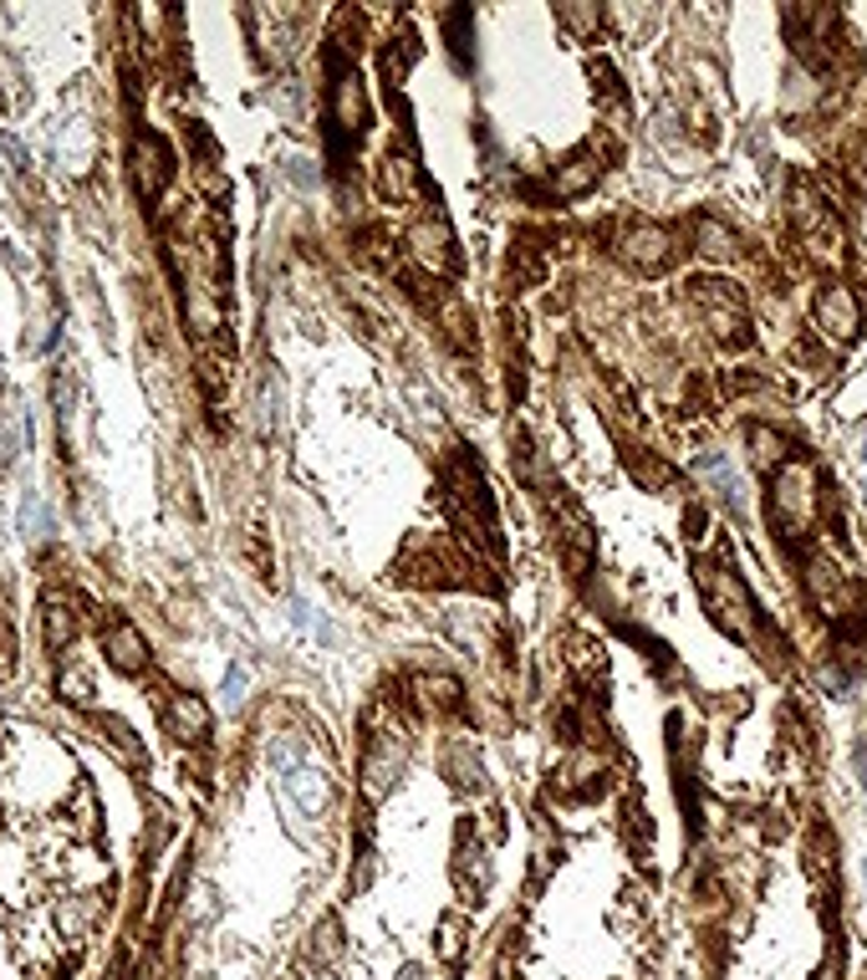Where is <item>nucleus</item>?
Returning a JSON list of instances; mask_svg holds the SVG:
<instances>
[{"label":"nucleus","mask_w":867,"mask_h":980,"mask_svg":"<svg viewBox=\"0 0 867 980\" xmlns=\"http://www.w3.org/2000/svg\"><path fill=\"white\" fill-rule=\"evenodd\" d=\"M694 307L720 342H745V297L730 282H694Z\"/></svg>","instance_id":"obj_2"},{"label":"nucleus","mask_w":867,"mask_h":980,"mask_svg":"<svg viewBox=\"0 0 867 980\" xmlns=\"http://www.w3.org/2000/svg\"><path fill=\"white\" fill-rule=\"evenodd\" d=\"M409 246H413V255H419L429 271H449V266H455V236H449V225H444L440 215H419L413 230H409Z\"/></svg>","instance_id":"obj_6"},{"label":"nucleus","mask_w":867,"mask_h":980,"mask_svg":"<svg viewBox=\"0 0 867 980\" xmlns=\"http://www.w3.org/2000/svg\"><path fill=\"white\" fill-rule=\"evenodd\" d=\"M618 255L638 276H653V271H663L674 261V236L663 225H628L618 236Z\"/></svg>","instance_id":"obj_3"},{"label":"nucleus","mask_w":867,"mask_h":980,"mask_svg":"<svg viewBox=\"0 0 867 980\" xmlns=\"http://www.w3.org/2000/svg\"><path fill=\"white\" fill-rule=\"evenodd\" d=\"M745 445H750V460L761 465V470H776V465L786 460V440H780L776 430H765V424H755V430L745 434Z\"/></svg>","instance_id":"obj_18"},{"label":"nucleus","mask_w":867,"mask_h":980,"mask_svg":"<svg viewBox=\"0 0 867 980\" xmlns=\"http://www.w3.org/2000/svg\"><path fill=\"white\" fill-rule=\"evenodd\" d=\"M597 179H603V159H597V153H572V159L557 169V179H551V184H557V194H567V200H572V194H587Z\"/></svg>","instance_id":"obj_16"},{"label":"nucleus","mask_w":867,"mask_h":980,"mask_svg":"<svg viewBox=\"0 0 867 980\" xmlns=\"http://www.w3.org/2000/svg\"><path fill=\"white\" fill-rule=\"evenodd\" d=\"M694 251L705 255V261H735L740 255V246H735V230H730V225L725 220H715V215H699V220H694Z\"/></svg>","instance_id":"obj_14"},{"label":"nucleus","mask_w":867,"mask_h":980,"mask_svg":"<svg viewBox=\"0 0 867 980\" xmlns=\"http://www.w3.org/2000/svg\"><path fill=\"white\" fill-rule=\"evenodd\" d=\"M817 327H822V338H832V342L857 338V327H863V301H857V292L847 282H832L822 297H817Z\"/></svg>","instance_id":"obj_4"},{"label":"nucleus","mask_w":867,"mask_h":980,"mask_svg":"<svg viewBox=\"0 0 867 980\" xmlns=\"http://www.w3.org/2000/svg\"><path fill=\"white\" fill-rule=\"evenodd\" d=\"M332 123L357 134V128H368V92H363V77L347 67V72L332 82Z\"/></svg>","instance_id":"obj_9"},{"label":"nucleus","mask_w":867,"mask_h":980,"mask_svg":"<svg viewBox=\"0 0 867 980\" xmlns=\"http://www.w3.org/2000/svg\"><path fill=\"white\" fill-rule=\"evenodd\" d=\"M807 588H811V597H817V603L832 613V618H842V613L853 608V582L842 578V567L832 562V557H811Z\"/></svg>","instance_id":"obj_7"},{"label":"nucleus","mask_w":867,"mask_h":980,"mask_svg":"<svg viewBox=\"0 0 867 980\" xmlns=\"http://www.w3.org/2000/svg\"><path fill=\"white\" fill-rule=\"evenodd\" d=\"M133 179H138V194L153 200V194L169 184V153H163L159 138H138L133 144Z\"/></svg>","instance_id":"obj_13"},{"label":"nucleus","mask_w":867,"mask_h":980,"mask_svg":"<svg viewBox=\"0 0 867 980\" xmlns=\"http://www.w3.org/2000/svg\"><path fill=\"white\" fill-rule=\"evenodd\" d=\"M286 791L296 797V807L301 812H327V802H332V782H327L322 772H311V766H292L286 772Z\"/></svg>","instance_id":"obj_15"},{"label":"nucleus","mask_w":867,"mask_h":980,"mask_svg":"<svg viewBox=\"0 0 867 980\" xmlns=\"http://www.w3.org/2000/svg\"><path fill=\"white\" fill-rule=\"evenodd\" d=\"M557 21H561L567 31H577V36H587V31L603 26V11H597V5H561Z\"/></svg>","instance_id":"obj_21"},{"label":"nucleus","mask_w":867,"mask_h":980,"mask_svg":"<svg viewBox=\"0 0 867 980\" xmlns=\"http://www.w3.org/2000/svg\"><path fill=\"white\" fill-rule=\"evenodd\" d=\"M628 470H632V480H643L648 490H669V486H674V470H669L663 460H653L648 449H632V455H628Z\"/></svg>","instance_id":"obj_19"},{"label":"nucleus","mask_w":867,"mask_h":980,"mask_svg":"<svg viewBox=\"0 0 867 980\" xmlns=\"http://www.w3.org/2000/svg\"><path fill=\"white\" fill-rule=\"evenodd\" d=\"M103 649H107V664L123 669V674H138L148 664V639L133 624H123V618L103 628Z\"/></svg>","instance_id":"obj_10"},{"label":"nucleus","mask_w":867,"mask_h":980,"mask_svg":"<svg viewBox=\"0 0 867 980\" xmlns=\"http://www.w3.org/2000/svg\"><path fill=\"white\" fill-rule=\"evenodd\" d=\"M699 593H705V608L709 618L730 634V639H750V628H755V603H750L745 582L720 562H699Z\"/></svg>","instance_id":"obj_1"},{"label":"nucleus","mask_w":867,"mask_h":980,"mask_svg":"<svg viewBox=\"0 0 867 980\" xmlns=\"http://www.w3.org/2000/svg\"><path fill=\"white\" fill-rule=\"evenodd\" d=\"M817 480H811L807 465H786L776 480V490H771V501H776V516L780 521H791V526H801V521H811V511H817Z\"/></svg>","instance_id":"obj_5"},{"label":"nucleus","mask_w":867,"mask_h":980,"mask_svg":"<svg viewBox=\"0 0 867 980\" xmlns=\"http://www.w3.org/2000/svg\"><path fill=\"white\" fill-rule=\"evenodd\" d=\"M42 624H46V643H52V649H67V643L77 639V613H72V597H61V593H52V597H46Z\"/></svg>","instance_id":"obj_17"},{"label":"nucleus","mask_w":867,"mask_h":980,"mask_svg":"<svg viewBox=\"0 0 867 980\" xmlns=\"http://www.w3.org/2000/svg\"><path fill=\"white\" fill-rule=\"evenodd\" d=\"M163 726H169V736H174V741H205V730H209L205 699L169 695V705H163Z\"/></svg>","instance_id":"obj_12"},{"label":"nucleus","mask_w":867,"mask_h":980,"mask_svg":"<svg viewBox=\"0 0 867 980\" xmlns=\"http://www.w3.org/2000/svg\"><path fill=\"white\" fill-rule=\"evenodd\" d=\"M424 699L434 710H455L459 705V684L455 680H424Z\"/></svg>","instance_id":"obj_22"},{"label":"nucleus","mask_w":867,"mask_h":980,"mask_svg":"<svg viewBox=\"0 0 867 980\" xmlns=\"http://www.w3.org/2000/svg\"><path fill=\"white\" fill-rule=\"evenodd\" d=\"M398 730H388V736H378V741L368 745V756H363V791L368 797H383V791L398 782V772H403V741L393 745Z\"/></svg>","instance_id":"obj_8"},{"label":"nucleus","mask_w":867,"mask_h":980,"mask_svg":"<svg viewBox=\"0 0 867 980\" xmlns=\"http://www.w3.org/2000/svg\"><path fill=\"white\" fill-rule=\"evenodd\" d=\"M378 194L383 200H393V205H403V200H413L419 194V163L409 159L403 149H388L378 163Z\"/></svg>","instance_id":"obj_11"},{"label":"nucleus","mask_w":867,"mask_h":980,"mask_svg":"<svg viewBox=\"0 0 867 980\" xmlns=\"http://www.w3.org/2000/svg\"><path fill=\"white\" fill-rule=\"evenodd\" d=\"M92 914H98V899H92V893H82V899H67V904H61V930H67V939H77L82 935V930H88L92 924Z\"/></svg>","instance_id":"obj_20"}]
</instances>
